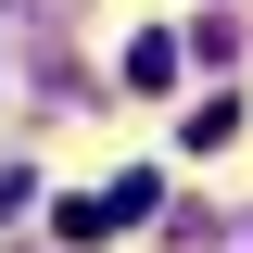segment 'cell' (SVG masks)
I'll list each match as a JSON object with an SVG mask.
<instances>
[{
	"label": "cell",
	"mask_w": 253,
	"mask_h": 253,
	"mask_svg": "<svg viewBox=\"0 0 253 253\" xmlns=\"http://www.w3.org/2000/svg\"><path fill=\"white\" fill-rule=\"evenodd\" d=\"M126 76H139V89H177V38L152 26V38H139V51H126Z\"/></svg>",
	"instance_id": "6da1fadb"
}]
</instances>
